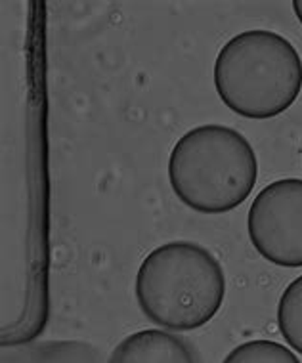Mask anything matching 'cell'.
<instances>
[{"mask_svg":"<svg viewBox=\"0 0 302 363\" xmlns=\"http://www.w3.org/2000/svg\"><path fill=\"white\" fill-rule=\"evenodd\" d=\"M226 296L220 262L203 245L170 241L147 255L136 274V301L151 323L170 331L207 325Z\"/></svg>","mask_w":302,"mask_h":363,"instance_id":"obj_1","label":"cell"},{"mask_svg":"<svg viewBox=\"0 0 302 363\" xmlns=\"http://www.w3.org/2000/svg\"><path fill=\"white\" fill-rule=\"evenodd\" d=\"M257 178V153L249 140L230 126H196L170 151V188L196 213L222 214L237 208L249 199Z\"/></svg>","mask_w":302,"mask_h":363,"instance_id":"obj_2","label":"cell"},{"mask_svg":"<svg viewBox=\"0 0 302 363\" xmlns=\"http://www.w3.org/2000/svg\"><path fill=\"white\" fill-rule=\"evenodd\" d=\"M213 77L228 109L245 119H274L301 96L302 60L279 33L252 29L222 46Z\"/></svg>","mask_w":302,"mask_h":363,"instance_id":"obj_3","label":"cell"},{"mask_svg":"<svg viewBox=\"0 0 302 363\" xmlns=\"http://www.w3.org/2000/svg\"><path fill=\"white\" fill-rule=\"evenodd\" d=\"M252 247L268 262L302 268V180L284 178L260 189L247 216Z\"/></svg>","mask_w":302,"mask_h":363,"instance_id":"obj_4","label":"cell"},{"mask_svg":"<svg viewBox=\"0 0 302 363\" xmlns=\"http://www.w3.org/2000/svg\"><path fill=\"white\" fill-rule=\"evenodd\" d=\"M107 363H197L182 337L163 329H142L121 340Z\"/></svg>","mask_w":302,"mask_h":363,"instance_id":"obj_5","label":"cell"},{"mask_svg":"<svg viewBox=\"0 0 302 363\" xmlns=\"http://www.w3.org/2000/svg\"><path fill=\"white\" fill-rule=\"evenodd\" d=\"M277 327L285 342L302 354V276L293 279L279 298Z\"/></svg>","mask_w":302,"mask_h":363,"instance_id":"obj_6","label":"cell"},{"mask_svg":"<svg viewBox=\"0 0 302 363\" xmlns=\"http://www.w3.org/2000/svg\"><path fill=\"white\" fill-rule=\"evenodd\" d=\"M222 363H301V359L284 345L260 338L233 348Z\"/></svg>","mask_w":302,"mask_h":363,"instance_id":"obj_7","label":"cell"},{"mask_svg":"<svg viewBox=\"0 0 302 363\" xmlns=\"http://www.w3.org/2000/svg\"><path fill=\"white\" fill-rule=\"evenodd\" d=\"M293 10H295L296 19L302 23V0H295V2H293Z\"/></svg>","mask_w":302,"mask_h":363,"instance_id":"obj_8","label":"cell"}]
</instances>
